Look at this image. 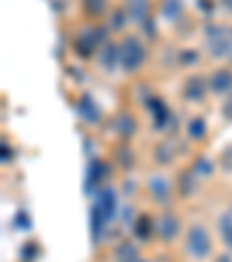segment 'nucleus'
<instances>
[{
  "label": "nucleus",
  "mask_w": 232,
  "mask_h": 262,
  "mask_svg": "<svg viewBox=\"0 0 232 262\" xmlns=\"http://www.w3.org/2000/svg\"><path fill=\"white\" fill-rule=\"evenodd\" d=\"M183 248H186L188 257L195 262H204L214 251V242H212V232L207 230L204 223H191L183 237Z\"/></svg>",
  "instance_id": "nucleus-1"
},
{
  "label": "nucleus",
  "mask_w": 232,
  "mask_h": 262,
  "mask_svg": "<svg viewBox=\"0 0 232 262\" xmlns=\"http://www.w3.org/2000/svg\"><path fill=\"white\" fill-rule=\"evenodd\" d=\"M204 49L214 60H225L232 56V26L209 24L204 30Z\"/></svg>",
  "instance_id": "nucleus-2"
},
{
  "label": "nucleus",
  "mask_w": 232,
  "mask_h": 262,
  "mask_svg": "<svg viewBox=\"0 0 232 262\" xmlns=\"http://www.w3.org/2000/svg\"><path fill=\"white\" fill-rule=\"evenodd\" d=\"M146 58H149V51H146V47H144L142 37H137V35H125L123 40L119 42V68L123 70V72H128V74L137 72V70L146 63Z\"/></svg>",
  "instance_id": "nucleus-3"
},
{
  "label": "nucleus",
  "mask_w": 232,
  "mask_h": 262,
  "mask_svg": "<svg viewBox=\"0 0 232 262\" xmlns=\"http://www.w3.org/2000/svg\"><path fill=\"white\" fill-rule=\"evenodd\" d=\"M179 234H181V218L174 211L165 209V211L156 218V237L163 244H172Z\"/></svg>",
  "instance_id": "nucleus-4"
},
{
  "label": "nucleus",
  "mask_w": 232,
  "mask_h": 262,
  "mask_svg": "<svg viewBox=\"0 0 232 262\" xmlns=\"http://www.w3.org/2000/svg\"><path fill=\"white\" fill-rule=\"evenodd\" d=\"M181 95H183V100L191 102V104L204 102L207 95H209L207 77H202V74H188L186 81H183V86H181Z\"/></svg>",
  "instance_id": "nucleus-5"
},
{
  "label": "nucleus",
  "mask_w": 232,
  "mask_h": 262,
  "mask_svg": "<svg viewBox=\"0 0 232 262\" xmlns=\"http://www.w3.org/2000/svg\"><path fill=\"white\" fill-rule=\"evenodd\" d=\"M146 193L153 202H158V204L165 207V204L172 200L174 188H172V183H170V179L165 177V174H151V177L146 179Z\"/></svg>",
  "instance_id": "nucleus-6"
},
{
  "label": "nucleus",
  "mask_w": 232,
  "mask_h": 262,
  "mask_svg": "<svg viewBox=\"0 0 232 262\" xmlns=\"http://www.w3.org/2000/svg\"><path fill=\"white\" fill-rule=\"evenodd\" d=\"M209 93L216 98H227L232 93V68H216L207 74Z\"/></svg>",
  "instance_id": "nucleus-7"
},
{
  "label": "nucleus",
  "mask_w": 232,
  "mask_h": 262,
  "mask_svg": "<svg viewBox=\"0 0 232 262\" xmlns=\"http://www.w3.org/2000/svg\"><path fill=\"white\" fill-rule=\"evenodd\" d=\"M125 12H128L130 21L144 26L149 21V12H151V3L149 0H125Z\"/></svg>",
  "instance_id": "nucleus-8"
},
{
  "label": "nucleus",
  "mask_w": 232,
  "mask_h": 262,
  "mask_svg": "<svg viewBox=\"0 0 232 262\" xmlns=\"http://www.w3.org/2000/svg\"><path fill=\"white\" fill-rule=\"evenodd\" d=\"M195 190H198V174L193 169H183L177 179V195L191 198V195H195Z\"/></svg>",
  "instance_id": "nucleus-9"
},
{
  "label": "nucleus",
  "mask_w": 232,
  "mask_h": 262,
  "mask_svg": "<svg viewBox=\"0 0 232 262\" xmlns=\"http://www.w3.org/2000/svg\"><path fill=\"white\" fill-rule=\"evenodd\" d=\"M114 125H116V133L123 139L135 137V133H137V121H135V116L130 112H119L116 119H114Z\"/></svg>",
  "instance_id": "nucleus-10"
},
{
  "label": "nucleus",
  "mask_w": 232,
  "mask_h": 262,
  "mask_svg": "<svg viewBox=\"0 0 232 262\" xmlns=\"http://www.w3.org/2000/svg\"><path fill=\"white\" fill-rule=\"evenodd\" d=\"M186 135L191 142H204L209 135V125L207 121L202 119V116H193V119H188L186 123Z\"/></svg>",
  "instance_id": "nucleus-11"
},
{
  "label": "nucleus",
  "mask_w": 232,
  "mask_h": 262,
  "mask_svg": "<svg viewBox=\"0 0 232 262\" xmlns=\"http://www.w3.org/2000/svg\"><path fill=\"white\" fill-rule=\"evenodd\" d=\"M114 262H142V260H139V253L135 248V244L121 242L119 246L114 248Z\"/></svg>",
  "instance_id": "nucleus-12"
},
{
  "label": "nucleus",
  "mask_w": 232,
  "mask_h": 262,
  "mask_svg": "<svg viewBox=\"0 0 232 262\" xmlns=\"http://www.w3.org/2000/svg\"><path fill=\"white\" fill-rule=\"evenodd\" d=\"M151 234H156V221H151L149 216H137V221H135V237L146 242Z\"/></svg>",
  "instance_id": "nucleus-13"
},
{
  "label": "nucleus",
  "mask_w": 232,
  "mask_h": 262,
  "mask_svg": "<svg viewBox=\"0 0 232 262\" xmlns=\"http://www.w3.org/2000/svg\"><path fill=\"white\" fill-rule=\"evenodd\" d=\"M218 234H221L227 251H232V211H225L218 218Z\"/></svg>",
  "instance_id": "nucleus-14"
},
{
  "label": "nucleus",
  "mask_w": 232,
  "mask_h": 262,
  "mask_svg": "<svg viewBox=\"0 0 232 262\" xmlns=\"http://www.w3.org/2000/svg\"><path fill=\"white\" fill-rule=\"evenodd\" d=\"M81 7H84V12L89 16L100 19V16H104L109 5H107V0H81Z\"/></svg>",
  "instance_id": "nucleus-15"
},
{
  "label": "nucleus",
  "mask_w": 232,
  "mask_h": 262,
  "mask_svg": "<svg viewBox=\"0 0 232 262\" xmlns=\"http://www.w3.org/2000/svg\"><path fill=\"white\" fill-rule=\"evenodd\" d=\"M95 114H98V107L93 104V100H91L89 95H84V98H81V116H84L86 121H91V123H98L100 116H95Z\"/></svg>",
  "instance_id": "nucleus-16"
},
{
  "label": "nucleus",
  "mask_w": 232,
  "mask_h": 262,
  "mask_svg": "<svg viewBox=\"0 0 232 262\" xmlns=\"http://www.w3.org/2000/svg\"><path fill=\"white\" fill-rule=\"evenodd\" d=\"M153 158L158 165H170L174 160V151H170L167 144H158V146L153 148Z\"/></svg>",
  "instance_id": "nucleus-17"
},
{
  "label": "nucleus",
  "mask_w": 232,
  "mask_h": 262,
  "mask_svg": "<svg viewBox=\"0 0 232 262\" xmlns=\"http://www.w3.org/2000/svg\"><path fill=\"white\" fill-rule=\"evenodd\" d=\"M193 172L198 174V177H209V174L214 172V163H209L207 158H202V156H200L198 160H195V163H193Z\"/></svg>",
  "instance_id": "nucleus-18"
},
{
  "label": "nucleus",
  "mask_w": 232,
  "mask_h": 262,
  "mask_svg": "<svg viewBox=\"0 0 232 262\" xmlns=\"http://www.w3.org/2000/svg\"><path fill=\"white\" fill-rule=\"evenodd\" d=\"M125 19H128V12H121V10H114V14H112V21H109V28L112 30H121V28H125Z\"/></svg>",
  "instance_id": "nucleus-19"
},
{
  "label": "nucleus",
  "mask_w": 232,
  "mask_h": 262,
  "mask_svg": "<svg viewBox=\"0 0 232 262\" xmlns=\"http://www.w3.org/2000/svg\"><path fill=\"white\" fill-rule=\"evenodd\" d=\"M181 60H179V65H195L200 60V54L198 51H193V49H186V51H181Z\"/></svg>",
  "instance_id": "nucleus-20"
},
{
  "label": "nucleus",
  "mask_w": 232,
  "mask_h": 262,
  "mask_svg": "<svg viewBox=\"0 0 232 262\" xmlns=\"http://www.w3.org/2000/svg\"><path fill=\"white\" fill-rule=\"evenodd\" d=\"M223 116H225L227 121H232V93L225 98V102H223Z\"/></svg>",
  "instance_id": "nucleus-21"
},
{
  "label": "nucleus",
  "mask_w": 232,
  "mask_h": 262,
  "mask_svg": "<svg viewBox=\"0 0 232 262\" xmlns=\"http://www.w3.org/2000/svg\"><path fill=\"white\" fill-rule=\"evenodd\" d=\"M227 60H230V68H232V56H230V58H227Z\"/></svg>",
  "instance_id": "nucleus-22"
}]
</instances>
